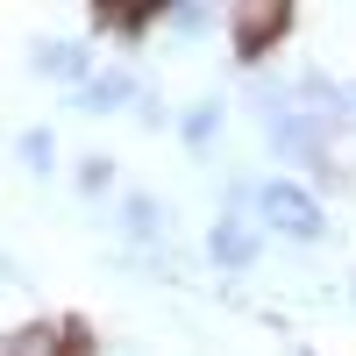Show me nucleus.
<instances>
[{
    "instance_id": "39448f33",
    "label": "nucleus",
    "mask_w": 356,
    "mask_h": 356,
    "mask_svg": "<svg viewBox=\"0 0 356 356\" xmlns=\"http://www.w3.org/2000/svg\"><path fill=\"white\" fill-rule=\"evenodd\" d=\"M278 29H285V8H235V36H243L235 50L257 57V50H264V36H278Z\"/></svg>"
},
{
    "instance_id": "423d86ee",
    "label": "nucleus",
    "mask_w": 356,
    "mask_h": 356,
    "mask_svg": "<svg viewBox=\"0 0 356 356\" xmlns=\"http://www.w3.org/2000/svg\"><path fill=\"white\" fill-rule=\"evenodd\" d=\"M8 356H86V349L72 342V328H22L8 342Z\"/></svg>"
},
{
    "instance_id": "7ed1b4c3",
    "label": "nucleus",
    "mask_w": 356,
    "mask_h": 356,
    "mask_svg": "<svg viewBox=\"0 0 356 356\" xmlns=\"http://www.w3.org/2000/svg\"><path fill=\"white\" fill-rule=\"evenodd\" d=\"M36 72L43 79H86V43H72V36L36 43Z\"/></svg>"
},
{
    "instance_id": "20e7f679",
    "label": "nucleus",
    "mask_w": 356,
    "mask_h": 356,
    "mask_svg": "<svg viewBox=\"0 0 356 356\" xmlns=\"http://www.w3.org/2000/svg\"><path fill=\"white\" fill-rule=\"evenodd\" d=\"M129 93H136V79H129V72H93V79L79 86V107H93V114H114Z\"/></svg>"
},
{
    "instance_id": "f03ea898",
    "label": "nucleus",
    "mask_w": 356,
    "mask_h": 356,
    "mask_svg": "<svg viewBox=\"0 0 356 356\" xmlns=\"http://www.w3.org/2000/svg\"><path fill=\"white\" fill-rule=\"evenodd\" d=\"M207 250H214L221 271H250V264H257V228H250V214H221L214 235H207Z\"/></svg>"
},
{
    "instance_id": "1a4fd4ad",
    "label": "nucleus",
    "mask_w": 356,
    "mask_h": 356,
    "mask_svg": "<svg viewBox=\"0 0 356 356\" xmlns=\"http://www.w3.org/2000/svg\"><path fill=\"white\" fill-rule=\"evenodd\" d=\"M50 157H57L50 129H29V136H22V164H29V171H50Z\"/></svg>"
},
{
    "instance_id": "6e6552de",
    "label": "nucleus",
    "mask_w": 356,
    "mask_h": 356,
    "mask_svg": "<svg viewBox=\"0 0 356 356\" xmlns=\"http://www.w3.org/2000/svg\"><path fill=\"white\" fill-rule=\"evenodd\" d=\"M214 136H221V100H207V107L186 114V143H193V150H207Z\"/></svg>"
},
{
    "instance_id": "f257e3e1",
    "label": "nucleus",
    "mask_w": 356,
    "mask_h": 356,
    "mask_svg": "<svg viewBox=\"0 0 356 356\" xmlns=\"http://www.w3.org/2000/svg\"><path fill=\"white\" fill-rule=\"evenodd\" d=\"M257 221L278 228V235H300V243H314L321 228H328V214H321V200L307 186H292V178H271V186L257 193Z\"/></svg>"
},
{
    "instance_id": "0eeeda50",
    "label": "nucleus",
    "mask_w": 356,
    "mask_h": 356,
    "mask_svg": "<svg viewBox=\"0 0 356 356\" xmlns=\"http://www.w3.org/2000/svg\"><path fill=\"white\" fill-rule=\"evenodd\" d=\"M122 228L136 235V243H150V235H164V207H157L150 193H136V200L122 207Z\"/></svg>"
},
{
    "instance_id": "9d476101",
    "label": "nucleus",
    "mask_w": 356,
    "mask_h": 356,
    "mask_svg": "<svg viewBox=\"0 0 356 356\" xmlns=\"http://www.w3.org/2000/svg\"><path fill=\"white\" fill-rule=\"evenodd\" d=\"M342 107H356V86H349V93H342Z\"/></svg>"
}]
</instances>
